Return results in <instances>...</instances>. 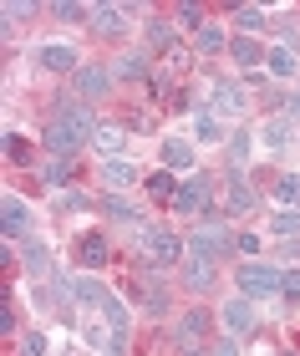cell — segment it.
<instances>
[{"mask_svg":"<svg viewBox=\"0 0 300 356\" xmlns=\"http://www.w3.org/2000/svg\"><path fill=\"white\" fill-rule=\"evenodd\" d=\"M143 239H138V245H143V254L158 265V270H168V265H183V239L173 234V229H163V224H143V229H138Z\"/></svg>","mask_w":300,"mask_h":356,"instance_id":"6da1fadb","label":"cell"},{"mask_svg":"<svg viewBox=\"0 0 300 356\" xmlns=\"http://www.w3.org/2000/svg\"><path fill=\"white\" fill-rule=\"evenodd\" d=\"M87 127L82 122H72V118H51L46 122V133H41V143H46V153H61V158H76L87 148Z\"/></svg>","mask_w":300,"mask_h":356,"instance_id":"7a4b0ae2","label":"cell"},{"mask_svg":"<svg viewBox=\"0 0 300 356\" xmlns=\"http://www.w3.org/2000/svg\"><path fill=\"white\" fill-rule=\"evenodd\" d=\"M280 275H285V270L249 260V265L240 270V296H249V300H270V296H280Z\"/></svg>","mask_w":300,"mask_h":356,"instance_id":"3957f363","label":"cell"},{"mask_svg":"<svg viewBox=\"0 0 300 356\" xmlns=\"http://www.w3.org/2000/svg\"><path fill=\"white\" fill-rule=\"evenodd\" d=\"M234 239H240V234H229V229H224L219 219H203V229H199L194 239H188V254H203V260H219V254H224V250L234 245Z\"/></svg>","mask_w":300,"mask_h":356,"instance_id":"277c9868","label":"cell"},{"mask_svg":"<svg viewBox=\"0 0 300 356\" xmlns=\"http://www.w3.org/2000/svg\"><path fill=\"white\" fill-rule=\"evenodd\" d=\"M219 321H224L229 336H249V331L260 326V311H255V300H249V296H234V300H224Z\"/></svg>","mask_w":300,"mask_h":356,"instance_id":"5b68a950","label":"cell"},{"mask_svg":"<svg viewBox=\"0 0 300 356\" xmlns=\"http://www.w3.org/2000/svg\"><path fill=\"white\" fill-rule=\"evenodd\" d=\"M0 224H6V239H31V209H26L21 193L0 199Z\"/></svg>","mask_w":300,"mask_h":356,"instance_id":"8992f818","label":"cell"},{"mask_svg":"<svg viewBox=\"0 0 300 356\" xmlns=\"http://www.w3.org/2000/svg\"><path fill=\"white\" fill-rule=\"evenodd\" d=\"M128 290L138 296V305H143V311H168V285L158 280V275H133Z\"/></svg>","mask_w":300,"mask_h":356,"instance_id":"52a82bcc","label":"cell"},{"mask_svg":"<svg viewBox=\"0 0 300 356\" xmlns=\"http://www.w3.org/2000/svg\"><path fill=\"white\" fill-rule=\"evenodd\" d=\"M209 107L219 112V118H244V112H249L244 92L234 87V82H214V87H209Z\"/></svg>","mask_w":300,"mask_h":356,"instance_id":"ba28073f","label":"cell"},{"mask_svg":"<svg viewBox=\"0 0 300 356\" xmlns=\"http://www.w3.org/2000/svg\"><path fill=\"white\" fill-rule=\"evenodd\" d=\"M92 31H97V36H122V31H128V6H92Z\"/></svg>","mask_w":300,"mask_h":356,"instance_id":"9c48e42d","label":"cell"},{"mask_svg":"<svg viewBox=\"0 0 300 356\" xmlns=\"http://www.w3.org/2000/svg\"><path fill=\"white\" fill-rule=\"evenodd\" d=\"M255 204H260L255 184H249L244 173H229V188H224V209H229V214H249Z\"/></svg>","mask_w":300,"mask_h":356,"instance_id":"30bf717a","label":"cell"},{"mask_svg":"<svg viewBox=\"0 0 300 356\" xmlns=\"http://www.w3.org/2000/svg\"><path fill=\"white\" fill-rule=\"evenodd\" d=\"M183 285L203 296V290H214V260H203V254H183Z\"/></svg>","mask_w":300,"mask_h":356,"instance_id":"8fae6325","label":"cell"},{"mask_svg":"<svg viewBox=\"0 0 300 356\" xmlns=\"http://www.w3.org/2000/svg\"><path fill=\"white\" fill-rule=\"evenodd\" d=\"M122 143H128V127H122V122H97V127H92V148H97L102 158H117Z\"/></svg>","mask_w":300,"mask_h":356,"instance_id":"7c38bea8","label":"cell"},{"mask_svg":"<svg viewBox=\"0 0 300 356\" xmlns=\"http://www.w3.org/2000/svg\"><path fill=\"white\" fill-rule=\"evenodd\" d=\"M76 260H82V270H102L107 260H112V250H107L102 234H82L76 239Z\"/></svg>","mask_w":300,"mask_h":356,"instance_id":"4fadbf2b","label":"cell"},{"mask_svg":"<svg viewBox=\"0 0 300 356\" xmlns=\"http://www.w3.org/2000/svg\"><path fill=\"white\" fill-rule=\"evenodd\" d=\"M138 178H143V173H138L133 158H107V163H102V184L107 188H133Z\"/></svg>","mask_w":300,"mask_h":356,"instance_id":"5bb4252c","label":"cell"},{"mask_svg":"<svg viewBox=\"0 0 300 356\" xmlns=\"http://www.w3.org/2000/svg\"><path fill=\"white\" fill-rule=\"evenodd\" d=\"M203 199H209V178H188V184L173 193V209H178V214H194V209H203Z\"/></svg>","mask_w":300,"mask_h":356,"instance_id":"9a60e30c","label":"cell"},{"mask_svg":"<svg viewBox=\"0 0 300 356\" xmlns=\"http://www.w3.org/2000/svg\"><path fill=\"white\" fill-rule=\"evenodd\" d=\"M203 336H209V316H203V311H188L178 326H173V341H178V346H199Z\"/></svg>","mask_w":300,"mask_h":356,"instance_id":"2e32d148","label":"cell"},{"mask_svg":"<svg viewBox=\"0 0 300 356\" xmlns=\"http://www.w3.org/2000/svg\"><path fill=\"white\" fill-rule=\"evenodd\" d=\"M229 51H234V61L244 67V76H249V72H260V61L270 56V51H265V46L255 41V36H234V41H229Z\"/></svg>","mask_w":300,"mask_h":356,"instance_id":"e0dca14e","label":"cell"},{"mask_svg":"<svg viewBox=\"0 0 300 356\" xmlns=\"http://www.w3.org/2000/svg\"><path fill=\"white\" fill-rule=\"evenodd\" d=\"M224 46H229V41H224V26L203 21V26L194 31V51H199V56H219V51H224Z\"/></svg>","mask_w":300,"mask_h":356,"instance_id":"ac0fdd59","label":"cell"},{"mask_svg":"<svg viewBox=\"0 0 300 356\" xmlns=\"http://www.w3.org/2000/svg\"><path fill=\"white\" fill-rule=\"evenodd\" d=\"M41 67L46 72H82V61H76L72 46H41Z\"/></svg>","mask_w":300,"mask_h":356,"instance_id":"d6986e66","label":"cell"},{"mask_svg":"<svg viewBox=\"0 0 300 356\" xmlns=\"http://www.w3.org/2000/svg\"><path fill=\"white\" fill-rule=\"evenodd\" d=\"M26 275L31 280H46V275H51V250H46L41 239H26Z\"/></svg>","mask_w":300,"mask_h":356,"instance_id":"ffe728a7","label":"cell"},{"mask_svg":"<svg viewBox=\"0 0 300 356\" xmlns=\"http://www.w3.org/2000/svg\"><path fill=\"white\" fill-rule=\"evenodd\" d=\"M194 138H199V143H219V138H224V122H219V112H214L209 102H203L199 118H194Z\"/></svg>","mask_w":300,"mask_h":356,"instance_id":"44dd1931","label":"cell"},{"mask_svg":"<svg viewBox=\"0 0 300 356\" xmlns=\"http://www.w3.org/2000/svg\"><path fill=\"white\" fill-rule=\"evenodd\" d=\"M72 82H76V92H82L87 102H92V97H102L107 87H112V82H107V72H102V67H82V72L72 76Z\"/></svg>","mask_w":300,"mask_h":356,"instance_id":"7402d4cb","label":"cell"},{"mask_svg":"<svg viewBox=\"0 0 300 356\" xmlns=\"http://www.w3.org/2000/svg\"><path fill=\"white\" fill-rule=\"evenodd\" d=\"M67 290H72V296L82 300V305H92V311H102V300H107V290H102L97 280H87V275H76V280H67Z\"/></svg>","mask_w":300,"mask_h":356,"instance_id":"603a6c76","label":"cell"},{"mask_svg":"<svg viewBox=\"0 0 300 356\" xmlns=\"http://www.w3.org/2000/svg\"><path fill=\"white\" fill-rule=\"evenodd\" d=\"M163 168L173 173V168H194V148H188L183 138H168L163 143Z\"/></svg>","mask_w":300,"mask_h":356,"instance_id":"cb8c5ba5","label":"cell"},{"mask_svg":"<svg viewBox=\"0 0 300 356\" xmlns=\"http://www.w3.org/2000/svg\"><path fill=\"white\" fill-rule=\"evenodd\" d=\"M295 67H300V56L290 51V46H275V51L265 56V72L270 76H295Z\"/></svg>","mask_w":300,"mask_h":356,"instance_id":"d4e9b609","label":"cell"},{"mask_svg":"<svg viewBox=\"0 0 300 356\" xmlns=\"http://www.w3.org/2000/svg\"><path fill=\"white\" fill-rule=\"evenodd\" d=\"M270 234L275 239H300V214H295V209H280V214H270Z\"/></svg>","mask_w":300,"mask_h":356,"instance_id":"484cf974","label":"cell"},{"mask_svg":"<svg viewBox=\"0 0 300 356\" xmlns=\"http://www.w3.org/2000/svg\"><path fill=\"white\" fill-rule=\"evenodd\" d=\"M275 199L300 214V173H285V178H280V184H275Z\"/></svg>","mask_w":300,"mask_h":356,"instance_id":"4316f807","label":"cell"},{"mask_svg":"<svg viewBox=\"0 0 300 356\" xmlns=\"http://www.w3.org/2000/svg\"><path fill=\"white\" fill-rule=\"evenodd\" d=\"M112 76H122V82H143V76H148V61H143V56H117Z\"/></svg>","mask_w":300,"mask_h":356,"instance_id":"83f0119b","label":"cell"},{"mask_svg":"<svg viewBox=\"0 0 300 356\" xmlns=\"http://www.w3.org/2000/svg\"><path fill=\"white\" fill-rule=\"evenodd\" d=\"M148 46H158V51H173V46H178V26L153 21V26H148Z\"/></svg>","mask_w":300,"mask_h":356,"instance_id":"f1b7e54d","label":"cell"},{"mask_svg":"<svg viewBox=\"0 0 300 356\" xmlns=\"http://www.w3.org/2000/svg\"><path fill=\"white\" fill-rule=\"evenodd\" d=\"M158 72L173 76V82H178V76H188V51H183V46H173V51L163 56V67H158Z\"/></svg>","mask_w":300,"mask_h":356,"instance_id":"f546056e","label":"cell"},{"mask_svg":"<svg viewBox=\"0 0 300 356\" xmlns=\"http://www.w3.org/2000/svg\"><path fill=\"white\" fill-rule=\"evenodd\" d=\"M148 193H153V199H173V193H178L173 173H168V168H163V173H153V178H148Z\"/></svg>","mask_w":300,"mask_h":356,"instance_id":"4dcf8cb0","label":"cell"},{"mask_svg":"<svg viewBox=\"0 0 300 356\" xmlns=\"http://www.w3.org/2000/svg\"><path fill=\"white\" fill-rule=\"evenodd\" d=\"M265 143H270V148H285V143H290V122H285V118H275L270 127H265Z\"/></svg>","mask_w":300,"mask_h":356,"instance_id":"1f68e13d","label":"cell"},{"mask_svg":"<svg viewBox=\"0 0 300 356\" xmlns=\"http://www.w3.org/2000/svg\"><path fill=\"white\" fill-rule=\"evenodd\" d=\"M76 168V158H56V163H46V184H67Z\"/></svg>","mask_w":300,"mask_h":356,"instance_id":"d6a6232c","label":"cell"},{"mask_svg":"<svg viewBox=\"0 0 300 356\" xmlns=\"http://www.w3.org/2000/svg\"><path fill=\"white\" fill-rule=\"evenodd\" d=\"M244 153H249V138H244V133H234V138H229V163H234V173L244 168Z\"/></svg>","mask_w":300,"mask_h":356,"instance_id":"836d02e7","label":"cell"},{"mask_svg":"<svg viewBox=\"0 0 300 356\" xmlns=\"http://www.w3.org/2000/svg\"><path fill=\"white\" fill-rule=\"evenodd\" d=\"M107 214H112V219H133V224H143V214H138L128 199H107Z\"/></svg>","mask_w":300,"mask_h":356,"instance_id":"e575fe53","label":"cell"},{"mask_svg":"<svg viewBox=\"0 0 300 356\" xmlns=\"http://www.w3.org/2000/svg\"><path fill=\"white\" fill-rule=\"evenodd\" d=\"M234 21H240L244 31H260V26H265V10H255V6H240V10H234Z\"/></svg>","mask_w":300,"mask_h":356,"instance_id":"d590c367","label":"cell"},{"mask_svg":"<svg viewBox=\"0 0 300 356\" xmlns=\"http://www.w3.org/2000/svg\"><path fill=\"white\" fill-rule=\"evenodd\" d=\"M280 296H285V300H300V270H285V275H280Z\"/></svg>","mask_w":300,"mask_h":356,"instance_id":"8d00e7d4","label":"cell"},{"mask_svg":"<svg viewBox=\"0 0 300 356\" xmlns=\"http://www.w3.org/2000/svg\"><path fill=\"white\" fill-rule=\"evenodd\" d=\"M178 26H183V31H199V26H203V10H199V6H178Z\"/></svg>","mask_w":300,"mask_h":356,"instance_id":"74e56055","label":"cell"},{"mask_svg":"<svg viewBox=\"0 0 300 356\" xmlns=\"http://www.w3.org/2000/svg\"><path fill=\"white\" fill-rule=\"evenodd\" d=\"M6 153L15 158V163H31V148H26V138H15V133L6 138Z\"/></svg>","mask_w":300,"mask_h":356,"instance_id":"f35d334b","label":"cell"},{"mask_svg":"<svg viewBox=\"0 0 300 356\" xmlns=\"http://www.w3.org/2000/svg\"><path fill=\"white\" fill-rule=\"evenodd\" d=\"M234 245H240V254H249V260H255V254H260V239H255V234H240V239H234Z\"/></svg>","mask_w":300,"mask_h":356,"instance_id":"ab89813d","label":"cell"},{"mask_svg":"<svg viewBox=\"0 0 300 356\" xmlns=\"http://www.w3.org/2000/svg\"><path fill=\"white\" fill-rule=\"evenodd\" d=\"M41 351H46V336L31 331V336H26V356H41Z\"/></svg>","mask_w":300,"mask_h":356,"instance_id":"60d3db41","label":"cell"},{"mask_svg":"<svg viewBox=\"0 0 300 356\" xmlns=\"http://www.w3.org/2000/svg\"><path fill=\"white\" fill-rule=\"evenodd\" d=\"M56 15H61V21H82V15H92V10H82V6H56Z\"/></svg>","mask_w":300,"mask_h":356,"instance_id":"b9f144b4","label":"cell"},{"mask_svg":"<svg viewBox=\"0 0 300 356\" xmlns=\"http://www.w3.org/2000/svg\"><path fill=\"white\" fill-rule=\"evenodd\" d=\"M15 331V316H10V305H0V336H10Z\"/></svg>","mask_w":300,"mask_h":356,"instance_id":"7bdbcfd3","label":"cell"},{"mask_svg":"<svg viewBox=\"0 0 300 356\" xmlns=\"http://www.w3.org/2000/svg\"><path fill=\"white\" fill-rule=\"evenodd\" d=\"M214 356H240V346H234V341H219V346H214Z\"/></svg>","mask_w":300,"mask_h":356,"instance_id":"ee69618b","label":"cell"},{"mask_svg":"<svg viewBox=\"0 0 300 356\" xmlns=\"http://www.w3.org/2000/svg\"><path fill=\"white\" fill-rule=\"evenodd\" d=\"M183 356H209V351H203V346H183Z\"/></svg>","mask_w":300,"mask_h":356,"instance_id":"f6af8a7d","label":"cell"}]
</instances>
